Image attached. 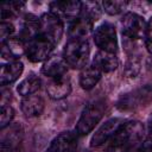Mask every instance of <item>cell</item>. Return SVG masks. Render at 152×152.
<instances>
[{"instance_id":"6da1fadb","label":"cell","mask_w":152,"mask_h":152,"mask_svg":"<svg viewBox=\"0 0 152 152\" xmlns=\"http://www.w3.org/2000/svg\"><path fill=\"white\" fill-rule=\"evenodd\" d=\"M144 135L145 128L140 121L124 122L108 140V150L110 152H140Z\"/></svg>"},{"instance_id":"7a4b0ae2","label":"cell","mask_w":152,"mask_h":152,"mask_svg":"<svg viewBox=\"0 0 152 152\" xmlns=\"http://www.w3.org/2000/svg\"><path fill=\"white\" fill-rule=\"evenodd\" d=\"M104 110H106V104L102 100H95L86 104L75 128L76 134L82 137L90 133L102 119Z\"/></svg>"},{"instance_id":"3957f363","label":"cell","mask_w":152,"mask_h":152,"mask_svg":"<svg viewBox=\"0 0 152 152\" xmlns=\"http://www.w3.org/2000/svg\"><path fill=\"white\" fill-rule=\"evenodd\" d=\"M89 44L83 39H69L63 50V58L68 66L74 69H83L89 59Z\"/></svg>"},{"instance_id":"277c9868","label":"cell","mask_w":152,"mask_h":152,"mask_svg":"<svg viewBox=\"0 0 152 152\" xmlns=\"http://www.w3.org/2000/svg\"><path fill=\"white\" fill-rule=\"evenodd\" d=\"M152 101V88L146 86L127 93L121 96L118 102V108L122 112H131L147 106Z\"/></svg>"},{"instance_id":"5b68a950","label":"cell","mask_w":152,"mask_h":152,"mask_svg":"<svg viewBox=\"0 0 152 152\" xmlns=\"http://www.w3.org/2000/svg\"><path fill=\"white\" fill-rule=\"evenodd\" d=\"M39 34L56 45L63 36V21L51 12L44 13L39 18Z\"/></svg>"},{"instance_id":"8992f818","label":"cell","mask_w":152,"mask_h":152,"mask_svg":"<svg viewBox=\"0 0 152 152\" xmlns=\"http://www.w3.org/2000/svg\"><path fill=\"white\" fill-rule=\"evenodd\" d=\"M93 38H94V43L100 50L115 53L118 49V38H116L115 27L112 24L109 23L101 24L95 30Z\"/></svg>"},{"instance_id":"52a82bcc","label":"cell","mask_w":152,"mask_h":152,"mask_svg":"<svg viewBox=\"0 0 152 152\" xmlns=\"http://www.w3.org/2000/svg\"><path fill=\"white\" fill-rule=\"evenodd\" d=\"M53 48H55V44H52L50 40L44 38L43 36L38 34L36 38L26 43L25 55L31 62L38 63V62L49 59Z\"/></svg>"},{"instance_id":"ba28073f","label":"cell","mask_w":152,"mask_h":152,"mask_svg":"<svg viewBox=\"0 0 152 152\" xmlns=\"http://www.w3.org/2000/svg\"><path fill=\"white\" fill-rule=\"evenodd\" d=\"M122 33L129 39H140L145 37L147 30V23L145 19L137 13H126L121 20Z\"/></svg>"},{"instance_id":"9c48e42d","label":"cell","mask_w":152,"mask_h":152,"mask_svg":"<svg viewBox=\"0 0 152 152\" xmlns=\"http://www.w3.org/2000/svg\"><path fill=\"white\" fill-rule=\"evenodd\" d=\"M50 12L56 14L62 21H74L82 12V2L80 1H53L50 4Z\"/></svg>"},{"instance_id":"30bf717a","label":"cell","mask_w":152,"mask_h":152,"mask_svg":"<svg viewBox=\"0 0 152 152\" xmlns=\"http://www.w3.org/2000/svg\"><path fill=\"white\" fill-rule=\"evenodd\" d=\"M122 124H124V120H121L119 118H113V119L107 120L94 133V135L91 137V140H90V145L93 147H97V146L103 145L115 134V132L121 127Z\"/></svg>"},{"instance_id":"8fae6325","label":"cell","mask_w":152,"mask_h":152,"mask_svg":"<svg viewBox=\"0 0 152 152\" xmlns=\"http://www.w3.org/2000/svg\"><path fill=\"white\" fill-rule=\"evenodd\" d=\"M76 150L77 134L72 132H63L51 141L46 152H76Z\"/></svg>"},{"instance_id":"7c38bea8","label":"cell","mask_w":152,"mask_h":152,"mask_svg":"<svg viewBox=\"0 0 152 152\" xmlns=\"http://www.w3.org/2000/svg\"><path fill=\"white\" fill-rule=\"evenodd\" d=\"M48 95L53 100H62L66 97L71 91V83L70 80L64 75L55 78H50L46 86Z\"/></svg>"},{"instance_id":"4fadbf2b","label":"cell","mask_w":152,"mask_h":152,"mask_svg":"<svg viewBox=\"0 0 152 152\" xmlns=\"http://www.w3.org/2000/svg\"><path fill=\"white\" fill-rule=\"evenodd\" d=\"M93 28V21L83 14H80L74 21H71L69 26V36L70 39H83L87 40Z\"/></svg>"},{"instance_id":"5bb4252c","label":"cell","mask_w":152,"mask_h":152,"mask_svg":"<svg viewBox=\"0 0 152 152\" xmlns=\"http://www.w3.org/2000/svg\"><path fill=\"white\" fill-rule=\"evenodd\" d=\"M26 52V44L19 37H12L1 43V56L4 59H17Z\"/></svg>"},{"instance_id":"9a60e30c","label":"cell","mask_w":152,"mask_h":152,"mask_svg":"<svg viewBox=\"0 0 152 152\" xmlns=\"http://www.w3.org/2000/svg\"><path fill=\"white\" fill-rule=\"evenodd\" d=\"M66 70H68L66 62L64 61L63 57H58V56L50 57L49 59L45 61V63L42 66V72L50 78L64 76L66 74Z\"/></svg>"},{"instance_id":"2e32d148","label":"cell","mask_w":152,"mask_h":152,"mask_svg":"<svg viewBox=\"0 0 152 152\" xmlns=\"http://www.w3.org/2000/svg\"><path fill=\"white\" fill-rule=\"evenodd\" d=\"M20 107L26 116H39L44 110L45 103L42 96L32 94L23 97Z\"/></svg>"},{"instance_id":"e0dca14e","label":"cell","mask_w":152,"mask_h":152,"mask_svg":"<svg viewBox=\"0 0 152 152\" xmlns=\"http://www.w3.org/2000/svg\"><path fill=\"white\" fill-rule=\"evenodd\" d=\"M23 70H24V65L19 61H12L8 62L7 64H4L1 66V72H0L1 86H7L17 81L23 74Z\"/></svg>"},{"instance_id":"ac0fdd59","label":"cell","mask_w":152,"mask_h":152,"mask_svg":"<svg viewBox=\"0 0 152 152\" xmlns=\"http://www.w3.org/2000/svg\"><path fill=\"white\" fill-rule=\"evenodd\" d=\"M93 64L102 72H112L118 68L119 61L115 53L99 50L93 59Z\"/></svg>"},{"instance_id":"d6986e66","label":"cell","mask_w":152,"mask_h":152,"mask_svg":"<svg viewBox=\"0 0 152 152\" xmlns=\"http://www.w3.org/2000/svg\"><path fill=\"white\" fill-rule=\"evenodd\" d=\"M101 75H102V71L99 68H96L93 63L90 65L84 66L80 74L81 87L86 90L93 89L97 84V82L101 80Z\"/></svg>"},{"instance_id":"ffe728a7","label":"cell","mask_w":152,"mask_h":152,"mask_svg":"<svg viewBox=\"0 0 152 152\" xmlns=\"http://www.w3.org/2000/svg\"><path fill=\"white\" fill-rule=\"evenodd\" d=\"M38 34H39V18H37L32 14L25 15L19 38L23 42H25V44H26L27 42L36 38Z\"/></svg>"},{"instance_id":"44dd1931","label":"cell","mask_w":152,"mask_h":152,"mask_svg":"<svg viewBox=\"0 0 152 152\" xmlns=\"http://www.w3.org/2000/svg\"><path fill=\"white\" fill-rule=\"evenodd\" d=\"M39 88H40V78L37 75L31 74L19 83L17 91L23 97H25V96L34 94L37 90H39Z\"/></svg>"},{"instance_id":"7402d4cb","label":"cell","mask_w":152,"mask_h":152,"mask_svg":"<svg viewBox=\"0 0 152 152\" xmlns=\"http://www.w3.org/2000/svg\"><path fill=\"white\" fill-rule=\"evenodd\" d=\"M25 8V2L24 1H10V2H4L1 6V19L5 21L6 19H10L11 17H14L19 14Z\"/></svg>"},{"instance_id":"603a6c76","label":"cell","mask_w":152,"mask_h":152,"mask_svg":"<svg viewBox=\"0 0 152 152\" xmlns=\"http://www.w3.org/2000/svg\"><path fill=\"white\" fill-rule=\"evenodd\" d=\"M103 11L110 15H115L121 13L127 7V1H118V0H108L102 2Z\"/></svg>"},{"instance_id":"cb8c5ba5","label":"cell","mask_w":152,"mask_h":152,"mask_svg":"<svg viewBox=\"0 0 152 152\" xmlns=\"http://www.w3.org/2000/svg\"><path fill=\"white\" fill-rule=\"evenodd\" d=\"M14 118V110L10 104L4 103L1 106V114H0V128L4 129L10 125L12 119Z\"/></svg>"},{"instance_id":"d4e9b609","label":"cell","mask_w":152,"mask_h":152,"mask_svg":"<svg viewBox=\"0 0 152 152\" xmlns=\"http://www.w3.org/2000/svg\"><path fill=\"white\" fill-rule=\"evenodd\" d=\"M147 124V135L141 142L140 152H152V116L148 119Z\"/></svg>"},{"instance_id":"484cf974","label":"cell","mask_w":152,"mask_h":152,"mask_svg":"<svg viewBox=\"0 0 152 152\" xmlns=\"http://www.w3.org/2000/svg\"><path fill=\"white\" fill-rule=\"evenodd\" d=\"M13 33H14V26H13V24L7 23V21H1V25H0V38H1V43H4L7 39L14 37Z\"/></svg>"},{"instance_id":"4316f807","label":"cell","mask_w":152,"mask_h":152,"mask_svg":"<svg viewBox=\"0 0 152 152\" xmlns=\"http://www.w3.org/2000/svg\"><path fill=\"white\" fill-rule=\"evenodd\" d=\"M139 66H140V63L137 58L134 57H131L126 64V68H125V72L128 77H134L138 71H139Z\"/></svg>"},{"instance_id":"83f0119b","label":"cell","mask_w":152,"mask_h":152,"mask_svg":"<svg viewBox=\"0 0 152 152\" xmlns=\"http://www.w3.org/2000/svg\"><path fill=\"white\" fill-rule=\"evenodd\" d=\"M144 38H145V45H146L147 51L152 53V18L150 23H147V30H146V34Z\"/></svg>"}]
</instances>
